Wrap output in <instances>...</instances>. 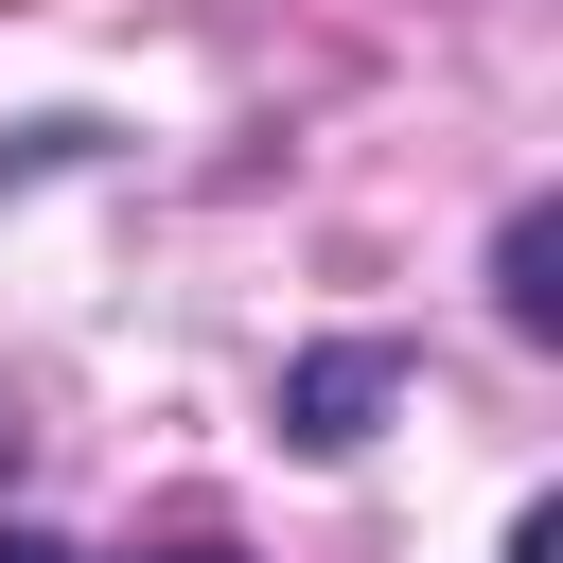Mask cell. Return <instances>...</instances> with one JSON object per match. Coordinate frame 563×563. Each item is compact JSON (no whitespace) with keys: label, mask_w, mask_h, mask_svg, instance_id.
Masks as SVG:
<instances>
[{"label":"cell","mask_w":563,"mask_h":563,"mask_svg":"<svg viewBox=\"0 0 563 563\" xmlns=\"http://www.w3.org/2000/svg\"><path fill=\"white\" fill-rule=\"evenodd\" d=\"M387 387H405V369H387L369 334H334V352H299V369H282V440H317V457H352V440L387 422Z\"/></svg>","instance_id":"cell-1"},{"label":"cell","mask_w":563,"mask_h":563,"mask_svg":"<svg viewBox=\"0 0 563 563\" xmlns=\"http://www.w3.org/2000/svg\"><path fill=\"white\" fill-rule=\"evenodd\" d=\"M493 299H510V334H563V194H528V211H510Z\"/></svg>","instance_id":"cell-2"},{"label":"cell","mask_w":563,"mask_h":563,"mask_svg":"<svg viewBox=\"0 0 563 563\" xmlns=\"http://www.w3.org/2000/svg\"><path fill=\"white\" fill-rule=\"evenodd\" d=\"M0 563H70V545H53V528H0Z\"/></svg>","instance_id":"cell-3"},{"label":"cell","mask_w":563,"mask_h":563,"mask_svg":"<svg viewBox=\"0 0 563 563\" xmlns=\"http://www.w3.org/2000/svg\"><path fill=\"white\" fill-rule=\"evenodd\" d=\"M158 563H229V545H158Z\"/></svg>","instance_id":"cell-4"}]
</instances>
